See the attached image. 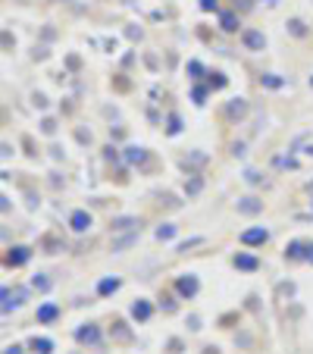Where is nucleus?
<instances>
[{"instance_id": "nucleus-1", "label": "nucleus", "mask_w": 313, "mask_h": 354, "mask_svg": "<svg viewBox=\"0 0 313 354\" xmlns=\"http://www.w3.org/2000/svg\"><path fill=\"white\" fill-rule=\"evenodd\" d=\"M241 38H244V47L248 50H263V44H266V38L260 35V31H254V29H248Z\"/></svg>"}, {"instance_id": "nucleus-2", "label": "nucleus", "mask_w": 313, "mask_h": 354, "mask_svg": "<svg viewBox=\"0 0 313 354\" xmlns=\"http://www.w3.org/2000/svg\"><path fill=\"white\" fill-rule=\"evenodd\" d=\"M69 226H72L75 232H88V226H91V216H88L85 210H75V213L69 216Z\"/></svg>"}, {"instance_id": "nucleus-3", "label": "nucleus", "mask_w": 313, "mask_h": 354, "mask_svg": "<svg viewBox=\"0 0 313 354\" xmlns=\"http://www.w3.org/2000/svg\"><path fill=\"white\" fill-rule=\"evenodd\" d=\"M266 238H269V232H266V229H248V232L241 235V242H244V245H263Z\"/></svg>"}, {"instance_id": "nucleus-4", "label": "nucleus", "mask_w": 313, "mask_h": 354, "mask_svg": "<svg viewBox=\"0 0 313 354\" xmlns=\"http://www.w3.org/2000/svg\"><path fill=\"white\" fill-rule=\"evenodd\" d=\"M78 342H88V345H97V342H101V332H97L94 326H85V329H78Z\"/></svg>"}, {"instance_id": "nucleus-5", "label": "nucleus", "mask_w": 313, "mask_h": 354, "mask_svg": "<svg viewBox=\"0 0 313 354\" xmlns=\"http://www.w3.org/2000/svg\"><path fill=\"white\" fill-rule=\"evenodd\" d=\"M25 260H29V251L25 248H13L10 254H6V263L10 266H19V263H25Z\"/></svg>"}, {"instance_id": "nucleus-6", "label": "nucleus", "mask_w": 313, "mask_h": 354, "mask_svg": "<svg viewBox=\"0 0 313 354\" xmlns=\"http://www.w3.org/2000/svg\"><path fill=\"white\" fill-rule=\"evenodd\" d=\"M238 210H241V213H260L263 204L257 201V198H244V201H238Z\"/></svg>"}, {"instance_id": "nucleus-7", "label": "nucleus", "mask_w": 313, "mask_h": 354, "mask_svg": "<svg viewBox=\"0 0 313 354\" xmlns=\"http://www.w3.org/2000/svg\"><path fill=\"white\" fill-rule=\"evenodd\" d=\"M132 317H135V320H148V317H150V304H148V301L132 304Z\"/></svg>"}, {"instance_id": "nucleus-8", "label": "nucleus", "mask_w": 313, "mask_h": 354, "mask_svg": "<svg viewBox=\"0 0 313 354\" xmlns=\"http://www.w3.org/2000/svg\"><path fill=\"white\" fill-rule=\"evenodd\" d=\"M135 242H138V232H129V235H122V238L113 242V251H122V248H129V245H135Z\"/></svg>"}, {"instance_id": "nucleus-9", "label": "nucleus", "mask_w": 313, "mask_h": 354, "mask_svg": "<svg viewBox=\"0 0 313 354\" xmlns=\"http://www.w3.org/2000/svg\"><path fill=\"white\" fill-rule=\"evenodd\" d=\"M179 292H182V295H194L197 292V279H179Z\"/></svg>"}, {"instance_id": "nucleus-10", "label": "nucleus", "mask_w": 313, "mask_h": 354, "mask_svg": "<svg viewBox=\"0 0 313 354\" xmlns=\"http://www.w3.org/2000/svg\"><path fill=\"white\" fill-rule=\"evenodd\" d=\"M235 266H241V270H257V260L251 257V254H238V257H235Z\"/></svg>"}, {"instance_id": "nucleus-11", "label": "nucleus", "mask_w": 313, "mask_h": 354, "mask_svg": "<svg viewBox=\"0 0 313 354\" xmlns=\"http://www.w3.org/2000/svg\"><path fill=\"white\" fill-rule=\"evenodd\" d=\"M53 317H57V304H44L41 310H38V320H41V323H50Z\"/></svg>"}, {"instance_id": "nucleus-12", "label": "nucleus", "mask_w": 313, "mask_h": 354, "mask_svg": "<svg viewBox=\"0 0 313 354\" xmlns=\"http://www.w3.org/2000/svg\"><path fill=\"white\" fill-rule=\"evenodd\" d=\"M31 348H35L38 354H50L53 342H50V339H31Z\"/></svg>"}, {"instance_id": "nucleus-13", "label": "nucleus", "mask_w": 313, "mask_h": 354, "mask_svg": "<svg viewBox=\"0 0 313 354\" xmlns=\"http://www.w3.org/2000/svg\"><path fill=\"white\" fill-rule=\"evenodd\" d=\"M132 226H138V219L135 216H119V219H113V229H132Z\"/></svg>"}, {"instance_id": "nucleus-14", "label": "nucleus", "mask_w": 313, "mask_h": 354, "mask_svg": "<svg viewBox=\"0 0 313 354\" xmlns=\"http://www.w3.org/2000/svg\"><path fill=\"white\" fill-rule=\"evenodd\" d=\"M219 25H223L225 31H235L238 29V19L232 16V13H223V16H219Z\"/></svg>"}, {"instance_id": "nucleus-15", "label": "nucleus", "mask_w": 313, "mask_h": 354, "mask_svg": "<svg viewBox=\"0 0 313 354\" xmlns=\"http://www.w3.org/2000/svg\"><path fill=\"white\" fill-rule=\"evenodd\" d=\"M119 289V279H104L101 285H97V292H101V295H110V292H116Z\"/></svg>"}, {"instance_id": "nucleus-16", "label": "nucleus", "mask_w": 313, "mask_h": 354, "mask_svg": "<svg viewBox=\"0 0 313 354\" xmlns=\"http://www.w3.org/2000/svg\"><path fill=\"white\" fill-rule=\"evenodd\" d=\"M244 110H248V104L235 101V104H229V110H225V113H229V116H244Z\"/></svg>"}, {"instance_id": "nucleus-17", "label": "nucleus", "mask_w": 313, "mask_h": 354, "mask_svg": "<svg viewBox=\"0 0 313 354\" xmlns=\"http://www.w3.org/2000/svg\"><path fill=\"white\" fill-rule=\"evenodd\" d=\"M276 166H282V169H285V166H288V169H295L298 160L295 157H276Z\"/></svg>"}, {"instance_id": "nucleus-18", "label": "nucleus", "mask_w": 313, "mask_h": 354, "mask_svg": "<svg viewBox=\"0 0 313 354\" xmlns=\"http://www.w3.org/2000/svg\"><path fill=\"white\" fill-rule=\"evenodd\" d=\"M129 160H132V163H141V160H144V148H129Z\"/></svg>"}, {"instance_id": "nucleus-19", "label": "nucleus", "mask_w": 313, "mask_h": 354, "mask_svg": "<svg viewBox=\"0 0 313 354\" xmlns=\"http://www.w3.org/2000/svg\"><path fill=\"white\" fill-rule=\"evenodd\" d=\"M263 85H266V88H282V78H276V76H263Z\"/></svg>"}, {"instance_id": "nucleus-20", "label": "nucleus", "mask_w": 313, "mask_h": 354, "mask_svg": "<svg viewBox=\"0 0 313 354\" xmlns=\"http://www.w3.org/2000/svg\"><path fill=\"white\" fill-rule=\"evenodd\" d=\"M31 285H35V289H41V292H47V289H50V279H44V276H35V279H31Z\"/></svg>"}, {"instance_id": "nucleus-21", "label": "nucleus", "mask_w": 313, "mask_h": 354, "mask_svg": "<svg viewBox=\"0 0 313 354\" xmlns=\"http://www.w3.org/2000/svg\"><path fill=\"white\" fill-rule=\"evenodd\" d=\"M172 235H176L172 226H160V229H157V238H172Z\"/></svg>"}, {"instance_id": "nucleus-22", "label": "nucleus", "mask_w": 313, "mask_h": 354, "mask_svg": "<svg viewBox=\"0 0 313 354\" xmlns=\"http://www.w3.org/2000/svg\"><path fill=\"white\" fill-rule=\"evenodd\" d=\"M288 29L295 31V35H304V22H301V19H291V22H288Z\"/></svg>"}, {"instance_id": "nucleus-23", "label": "nucleus", "mask_w": 313, "mask_h": 354, "mask_svg": "<svg viewBox=\"0 0 313 354\" xmlns=\"http://www.w3.org/2000/svg\"><path fill=\"white\" fill-rule=\"evenodd\" d=\"M179 129H182V125H179V116H169V132H172V135H176Z\"/></svg>"}, {"instance_id": "nucleus-24", "label": "nucleus", "mask_w": 313, "mask_h": 354, "mask_svg": "<svg viewBox=\"0 0 313 354\" xmlns=\"http://www.w3.org/2000/svg\"><path fill=\"white\" fill-rule=\"evenodd\" d=\"M244 176H248V182H260V172H254V169H248Z\"/></svg>"}, {"instance_id": "nucleus-25", "label": "nucleus", "mask_w": 313, "mask_h": 354, "mask_svg": "<svg viewBox=\"0 0 313 354\" xmlns=\"http://www.w3.org/2000/svg\"><path fill=\"white\" fill-rule=\"evenodd\" d=\"M201 10H216V0H201Z\"/></svg>"}, {"instance_id": "nucleus-26", "label": "nucleus", "mask_w": 313, "mask_h": 354, "mask_svg": "<svg viewBox=\"0 0 313 354\" xmlns=\"http://www.w3.org/2000/svg\"><path fill=\"white\" fill-rule=\"evenodd\" d=\"M304 257H307L310 263H313V245H307V254H304Z\"/></svg>"}, {"instance_id": "nucleus-27", "label": "nucleus", "mask_w": 313, "mask_h": 354, "mask_svg": "<svg viewBox=\"0 0 313 354\" xmlns=\"http://www.w3.org/2000/svg\"><path fill=\"white\" fill-rule=\"evenodd\" d=\"M6 354H19V348H6Z\"/></svg>"}, {"instance_id": "nucleus-28", "label": "nucleus", "mask_w": 313, "mask_h": 354, "mask_svg": "<svg viewBox=\"0 0 313 354\" xmlns=\"http://www.w3.org/2000/svg\"><path fill=\"white\" fill-rule=\"evenodd\" d=\"M310 88H313V78H310Z\"/></svg>"}, {"instance_id": "nucleus-29", "label": "nucleus", "mask_w": 313, "mask_h": 354, "mask_svg": "<svg viewBox=\"0 0 313 354\" xmlns=\"http://www.w3.org/2000/svg\"><path fill=\"white\" fill-rule=\"evenodd\" d=\"M269 3H276V0H269Z\"/></svg>"}]
</instances>
